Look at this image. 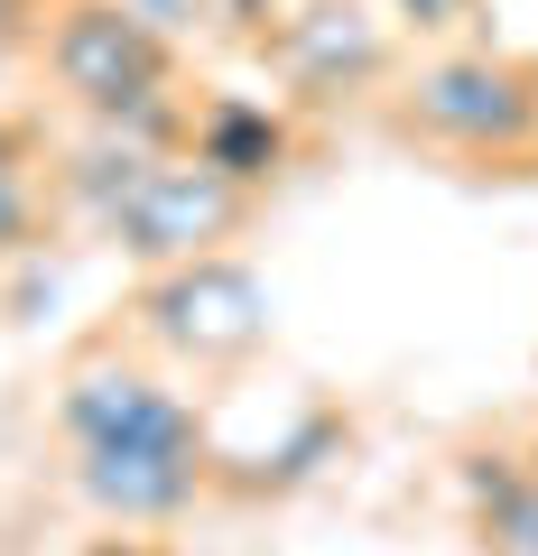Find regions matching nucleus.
I'll list each match as a JSON object with an SVG mask.
<instances>
[{"label":"nucleus","mask_w":538,"mask_h":556,"mask_svg":"<svg viewBox=\"0 0 538 556\" xmlns=\"http://www.w3.org/2000/svg\"><path fill=\"white\" fill-rule=\"evenodd\" d=\"M47 65L93 121H149L167 93V38L140 0H65L47 28Z\"/></svg>","instance_id":"obj_1"},{"label":"nucleus","mask_w":538,"mask_h":556,"mask_svg":"<svg viewBox=\"0 0 538 556\" xmlns=\"http://www.w3.org/2000/svg\"><path fill=\"white\" fill-rule=\"evenodd\" d=\"M409 121L464 159H511L538 139V84L501 56H446L409 84Z\"/></svg>","instance_id":"obj_2"},{"label":"nucleus","mask_w":538,"mask_h":556,"mask_svg":"<svg viewBox=\"0 0 538 556\" xmlns=\"http://www.w3.org/2000/svg\"><path fill=\"white\" fill-rule=\"evenodd\" d=\"M102 223H112L121 251H140V260H204L241 223V186L214 177L204 159H149Z\"/></svg>","instance_id":"obj_3"},{"label":"nucleus","mask_w":538,"mask_h":556,"mask_svg":"<svg viewBox=\"0 0 538 556\" xmlns=\"http://www.w3.org/2000/svg\"><path fill=\"white\" fill-rule=\"evenodd\" d=\"M149 334L167 353H196V362H241L270 334V298L233 260H177V278L149 288Z\"/></svg>","instance_id":"obj_4"},{"label":"nucleus","mask_w":538,"mask_h":556,"mask_svg":"<svg viewBox=\"0 0 538 556\" xmlns=\"http://www.w3.org/2000/svg\"><path fill=\"white\" fill-rule=\"evenodd\" d=\"M65 437L84 445H204L196 408H186L177 390H159L149 371H75L65 380Z\"/></svg>","instance_id":"obj_5"},{"label":"nucleus","mask_w":538,"mask_h":556,"mask_svg":"<svg viewBox=\"0 0 538 556\" xmlns=\"http://www.w3.org/2000/svg\"><path fill=\"white\" fill-rule=\"evenodd\" d=\"M204 492V445H84V501L121 529L177 519Z\"/></svg>","instance_id":"obj_6"},{"label":"nucleus","mask_w":538,"mask_h":556,"mask_svg":"<svg viewBox=\"0 0 538 556\" xmlns=\"http://www.w3.org/2000/svg\"><path fill=\"white\" fill-rule=\"evenodd\" d=\"M279 56L306 93H343V84H372L390 65V38H380L372 10H306V20H288Z\"/></svg>","instance_id":"obj_7"},{"label":"nucleus","mask_w":538,"mask_h":556,"mask_svg":"<svg viewBox=\"0 0 538 556\" xmlns=\"http://www.w3.org/2000/svg\"><path fill=\"white\" fill-rule=\"evenodd\" d=\"M196 159L214 167V177H233V186H260V177H279V159H288V121L270 112V102H204L196 112Z\"/></svg>","instance_id":"obj_8"},{"label":"nucleus","mask_w":538,"mask_h":556,"mask_svg":"<svg viewBox=\"0 0 538 556\" xmlns=\"http://www.w3.org/2000/svg\"><path fill=\"white\" fill-rule=\"evenodd\" d=\"M474 510H483V556H538V482H529V464H483Z\"/></svg>","instance_id":"obj_9"},{"label":"nucleus","mask_w":538,"mask_h":556,"mask_svg":"<svg viewBox=\"0 0 538 556\" xmlns=\"http://www.w3.org/2000/svg\"><path fill=\"white\" fill-rule=\"evenodd\" d=\"M28 223H38V195H28L20 167L0 159V251H10V241H28Z\"/></svg>","instance_id":"obj_10"},{"label":"nucleus","mask_w":538,"mask_h":556,"mask_svg":"<svg viewBox=\"0 0 538 556\" xmlns=\"http://www.w3.org/2000/svg\"><path fill=\"white\" fill-rule=\"evenodd\" d=\"M390 10H399L409 28H455L464 10H474V0H390Z\"/></svg>","instance_id":"obj_11"},{"label":"nucleus","mask_w":538,"mask_h":556,"mask_svg":"<svg viewBox=\"0 0 538 556\" xmlns=\"http://www.w3.org/2000/svg\"><path fill=\"white\" fill-rule=\"evenodd\" d=\"M75 556H159V547H140V538H93V547H75Z\"/></svg>","instance_id":"obj_12"},{"label":"nucleus","mask_w":538,"mask_h":556,"mask_svg":"<svg viewBox=\"0 0 538 556\" xmlns=\"http://www.w3.org/2000/svg\"><path fill=\"white\" fill-rule=\"evenodd\" d=\"M20 28H28V0H0V47L20 38Z\"/></svg>","instance_id":"obj_13"},{"label":"nucleus","mask_w":538,"mask_h":556,"mask_svg":"<svg viewBox=\"0 0 538 556\" xmlns=\"http://www.w3.org/2000/svg\"><path fill=\"white\" fill-rule=\"evenodd\" d=\"M520 464H529V482H538V437H529V455H520Z\"/></svg>","instance_id":"obj_14"},{"label":"nucleus","mask_w":538,"mask_h":556,"mask_svg":"<svg viewBox=\"0 0 538 556\" xmlns=\"http://www.w3.org/2000/svg\"><path fill=\"white\" fill-rule=\"evenodd\" d=\"M0 159H10V130H0Z\"/></svg>","instance_id":"obj_15"}]
</instances>
